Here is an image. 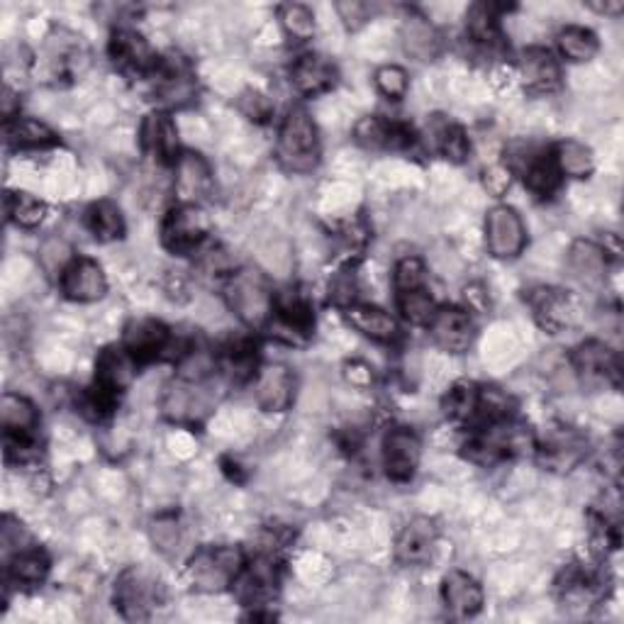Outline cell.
<instances>
[{
    "label": "cell",
    "instance_id": "obj_51",
    "mask_svg": "<svg viewBox=\"0 0 624 624\" xmlns=\"http://www.w3.org/2000/svg\"><path fill=\"white\" fill-rule=\"evenodd\" d=\"M591 8H595L597 12H605V16H620L624 10V3H593Z\"/></svg>",
    "mask_w": 624,
    "mask_h": 624
},
{
    "label": "cell",
    "instance_id": "obj_4",
    "mask_svg": "<svg viewBox=\"0 0 624 624\" xmlns=\"http://www.w3.org/2000/svg\"><path fill=\"white\" fill-rule=\"evenodd\" d=\"M246 561L240 546H203L189 561V581L198 593H222L236 583Z\"/></svg>",
    "mask_w": 624,
    "mask_h": 624
},
{
    "label": "cell",
    "instance_id": "obj_18",
    "mask_svg": "<svg viewBox=\"0 0 624 624\" xmlns=\"http://www.w3.org/2000/svg\"><path fill=\"white\" fill-rule=\"evenodd\" d=\"M236 593H240V601L261 607L271 603L276 597L279 591V568L269 556H259L252 564H246L244 571L236 578Z\"/></svg>",
    "mask_w": 624,
    "mask_h": 624
},
{
    "label": "cell",
    "instance_id": "obj_8",
    "mask_svg": "<svg viewBox=\"0 0 624 624\" xmlns=\"http://www.w3.org/2000/svg\"><path fill=\"white\" fill-rule=\"evenodd\" d=\"M208 234L210 220L201 205H177L161 222V242L173 254H193Z\"/></svg>",
    "mask_w": 624,
    "mask_h": 624
},
{
    "label": "cell",
    "instance_id": "obj_13",
    "mask_svg": "<svg viewBox=\"0 0 624 624\" xmlns=\"http://www.w3.org/2000/svg\"><path fill=\"white\" fill-rule=\"evenodd\" d=\"M61 293L73 303H95L108 293V279L98 261L77 256L59 276Z\"/></svg>",
    "mask_w": 624,
    "mask_h": 624
},
{
    "label": "cell",
    "instance_id": "obj_44",
    "mask_svg": "<svg viewBox=\"0 0 624 624\" xmlns=\"http://www.w3.org/2000/svg\"><path fill=\"white\" fill-rule=\"evenodd\" d=\"M424 281H427V269H424V261L417 256H405L393 269V285L397 293L420 291L424 289Z\"/></svg>",
    "mask_w": 624,
    "mask_h": 624
},
{
    "label": "cell",
    "instance_id": "obj_5",
    "mask_svg": "<svg viewBox=\"0 0 624 624\" xmlns=\"http://www.w3.org/2000/svg\"><path fill=\"white\" fill-rule=\"evenodd\" d=\"M132 354L124 346H105L95 361V385L91 391V410L105 415L115 405L118 395L128 389L134 376Z\"/></svg>",
    "mask_w": 624,
    "mask_h": 624
},
{
    "label": "cell",
    "instance_id": "obj_33",
    "mask_svg": "<svg viewBox=\"0 0 624 624\" xmlns=\"http://www.w3.org/2000/svg\"><path fill=\"white\" fill-rule=\"evenodd\" d=\"M552 159L561 177L588 179L595 169V157L591 152V147H585L578 140H561L552 149Z\"/></svg>",
    "mask_w": 624,
    "mask_h": 624
},
{
    "label": "cell",
    "instance_id": "obj_42",
    "mask_svg": "<svg viewBox=\"0 0 624 624\" xmlns=\"http://www.w3.org/2000/svg\"><path fill=\"white\" fill-rule=\"evenodd\" d=\"M281 24L295 42H308L315 37V16L303 3H285L281 8Z\"/></svg>",
    "mask_w": 624,
    "mask_h": 624
},
{
    "label": "cell",
    "instance_id": "obj_20",
    "mask_svg": "<svg viewBox=\"0 0 624 624\" xmlns=\"http://www.w3.org/2000/svg\"><path fill=\"white\" fill-rule=\"evenodd\" d=\"M171 344V332L164 322L159 320H132L124 328L122 346L128 349L137 364L142 361H152L161 356Z\"/></svg>",
    "mask_w": 624,
    "mask_h": 624
},
{
    "label": "cell",
    "instance_id": "obj_24",
    "mask_svg": "<svg viewBox=\"0 0 624 624\" xmlns=\"http://www.w3.org/2000/svg\"><path fill=\"white\" fill-rule=\"evenodd\" d=\"M527 303L534 312V320L540 322V328L548 334H561L571 324L573 308L566 293L556 289H544L542 285V289L530 291Z\"/></svg>",
    "mask_w": 624,
    "mask_h": 624
},
{
    "label": "cell",
    "instance_id": "obj_39",
    "mask_svg": "<svg viewBox=\"0 0 624 624\" xmlns=\"http://www.w3.org/2000/svg\"><path fill=\"white\" fill-rule=\"evenodd\" d=\"M466 32L476 44L491 47L501 40V18L497 8L489 3H479L469 10L466 16Z\"/></svg>",
    "mask_w": 624,
    "mask_h": 624
},
{
    "label": "cell",
    "instance_id": "obj_11",
    "mask_svg": "<svg viewBox=\"0 0 624 624\" xmlns=\"http://www.w3.org/2000/svg\"><path fill=\"white\" fill-rule=\"evenodd\" d=\"M422 459L420 436L407 427H395L383 440V469L395 483H407L415 476Z\"/></svg>",
    "mask_w": 624,
    "mask_h": 624
},
{
    "label": "cell",
    "instance_id": "obj_2",
    "mask_svg": "<svg viewBox=\"0 0 624 624\" xmlns=\"http://www.w3.org/2000/svg\"><path fill=\"white\" fill-rule=\"evenodd\" d=\"M279 164L289 173H310L320 164V134L303 108L291 110L279 130Z\"/></svg>",
    "mask_w": 624,
    "mask_h": 624
},
{
    "label": "cell",
    "instance_id": "obj_48",
    "mask_svg": "<svg viewBox=\"0 0 624 624\" xmlns=\"http://www.w3.org/2000/svg\"><path fill=\"white\" fill-rule=\"evenodd\" d=\"M236 105H240L244 115L249 120H254V122H266L271 118V112H273V105H271L269 98L264 93H259V91H244L240 95V101H236Z\"/></svg>",
    "mask_w": 624,
    "mask_h": 624
},
{
    "label": "cell",
    "instance_id": "obj_34",
    "mask_svg": "<svg viewBox=\"0 0 624 624\" xmlns=\"http://www.w3.org/2000/svg\"><path fill=\"white\" fill-rule=\"evenodd\" d=\"M430 134H432V140H434L436 152H440L444 159L456 161V164H461V161L469 159L471 142H469L466 132L461 130L459 124L436 115L432 120V124H430Z\"/></svg>",
    "mask_w": 624,
    "mask_h": 624
},
{
    "label": "cell",
    "instance_id": "obj_46",
    "mask_svg": "<svg viewBox=\"0 0 624 624\" xmlns=\"http://www.w3.org/2000/svg\"><path fill=\"white\" fill-rule=\"evenodd\" d=\"M376 89L381 91V95L391 98V101H401V98L407 95L410 89V81H407V71L403 67H395V64H385L376 71Z\"/></svg>",
    "mask_w": 624,
    "mask_h": 624
},
{
    "label": "cell",
    "instance_id": "obj_36",
    "mask_svg": "<svg viewBox=\"0 0 624 624\" xmlns=\"http://www.w3.org/2000/svg\"><path fill=\"white\" fill-rule=\"evenodd\" d=\"M85 228L101 242L120 240L124 234V218L122 210L112 201H98L85 210Z\"/></svg>",
    "mask_w": 624,
    "mask_h": 624
},
{
    "label": "cell",
    "instance_id": "obj_14",
    "mask_svg": "<svg viewBox=\"0 0 624 624\" xmlns=\"http://www.w3.org/2000/svg\"><path fill=\"white\" fill-rule=\"evenodd\" d=\"M140 140L144 152L149 157H154L161 164H177L181 157L179 149V130L177 122L164 110H154L142 120L140 128Z\"/></svg>",
    "mask_w": 624,
    "mask_h": 624
},
{
    "label": "cell",
    "instance_id": "obj_9",
    "mask_svg": "<svg viewBox=\"0 0 624 624\" xmlns=\"http://www.w3.org/2000/svg\"><path fill=\"white\" fill-rule=\"evenodd\" d=\"M527 244V230L520 212L510 205H495L485 215V246L495 259H515Z\"/></svg>",
    "mask_w": 624,
    "mask_h": 624
},
{
    "label": "cell",
    "instance_id": "obj_47",
    "mask_svg": "<svg viewBox=\"0 0 624 624\" xmlns=\"http://www.w3.org/2000/svg\"><path fill=\"white\" fill-rule=\"evenodd\" d=\"M356 293H359V285H356L354 269L346 266L342 271H336L330 281V298L334 301V305L346 310L349 305L356 303Z\"/></svg>",
    "mask_w": 624,
    "mask_h": 624
},
{
    "label": "cell",
    "instance_id": "obj_40",
    "mask_svg": "<svg viewBox=\"0 0 624 624\" xmlns=\"http://www.w3.org/2000/svg\"><path fill=\"white\" fill-rule=\"evenodd\" d=\"M479 393H481V389L476 383H469V381L456 383L442 401L444 415L456 422H469L471 417H476L479 415Z\"/></svg>",
    "mask_w": 624,
    "mask_h": 624
},
{
    "label": "cell",
    "instance_id": "obj_21",
    "mask_svg": "<svg viewBox=\"0 0 624 624\" xmlns=\"http://www.w3.org/2000/svg\"><path fill=\"white\" fill-rule=\"evenodd\" d=\"M520 77L524 89L536 95L554 93L561 85V67L544 47H530L520 59Z\"/></svg>",
    "mask_w": 624,
    "mask_h": 624
},
{
    "label": "cell",
    "instance_id": "obj_41",
    "mask_svg": "<svg viewBox=\"0 0 624 624\" xmlns=\"http://www.w3.org/2000/svg\"><path fill=\"white\" fill-rule=\"evenodd\" d=\"M397 308H401L403 318L410 324H417V328H427L436 312V303H434V298L427 293V289L397 293Z\"/></svg>",
    "mask_w": 624,
    "mask_h": 624
},
{
    "label": "cell",
    "instance_id": "obj_12",
    "mask_svg": "<svg viewBox=\"0 0 624 624\" xmlns=\"http://www.w3.org/2000/svg\"><path fill=\"white\" fill-rule=\"evenodd\" d=\"M427 328L434 344L446 354H466L476 336L473 318L461 308H436Z\"/></svg>",
    "mask_w": 624,
    "mask_h": 624
},
{
    "label": "cell",
    "instance_id": "obj_22",
    "mask_svg": "<svg viewBox=\"0 0 624 624\" xmlns=\"http://www.w3.org/2000/svg\"><path fill=\"white\" fill-rule=\"evenodd\" d=\"M442 601L449 615L456 620H466L481 613L483 607V588L479 581L464 571H449L442 581Z\"/></svg>",
    "mask_w": 624,
    "mask_h": 624
},
{
    "label": "cell",
    "instance_id": "obj_38",
    "mask_svg": "<svg viewBox=\"0 0 624 624\" xmlns=\"http://www.w3.org/2000/svg\"><path fill=\"white\" fill-rule=\"evenodd\" d=\"M6 215L12 224L22 230L40 228L47 215V205L32 193H8L6 195Z\"/></svg>",
    "mask_w": 624,
    "mask_h": 624
},
{
    "label": "cell",
    "instance_id": "obj_37",
    "mask_svg": "<svg viewBox=\"0 0 624 624\" xmlns=\"http://www.w3.org/2000/svg\"><path fill=\"white\" fill-rule=\"evenodd\" d=\"M556 42L561 54H564L568 61H576V64H581V61H591L597 54V49H601L597 34L588 28H581V24H568V28L561 30Z\"/></svg>",
    "mask_w": 624,
    "mask_h": 624
},
{
    "label": "cell",
    "instance_id": "obj_27",
    "mask_svg": "<svg viewBox=\"0 0 624 624\" xmlns=\"http://www.w3.org/2000/svg\"><path fill=\"white\" fill-rule=\"evenodd\" d=\"M110 57L120 69L137 71V73L154 71L157 67V57L152 54V49H149L144 37L130 28H120L112 32Z\"/></svg>",
    "mask_w": 624,
    "mask_h": 624
},
{
    "label": "cell",
    "instance_id": "obj_30",
    "mask_svg": "<svg viewBox=\"0 0 624 624\" xmlns=\"http://www.w3.org/2000/svg\"><path fill=\"white\" fill-rule=\"evenodd\" d=\"M346 322L373 342H393L397 336V322L389 312L373 305L354 303L344 310Z\"/></svg>",
    "mask_w": 624,
    "mask_h": 624
},
{
    "label": "cell",
    "instance_id": "obj_7",
    "mask_svg": "<svg viewBox=\"0 0 624 624\" xmlns=\"http://www.w3.org/2000/svg\"><path fill=\"white\" fill-rule=\"evenodd\" d=\"M527 444L530 432L522 424H515L513 420H501L491 422L489 430L473 436L466 444V456L476 461V464H495V461L520 454Z\"/></svg>",
    "mask_w": 624,
    "mask_h": 624
},
{
    "label": "cell",
    "instance_id": "obj_25",
    "mask_svg": "<svg viewBox=\"0 0 624 624\" xmlns=\"http://www.w3.org/2000/svg\"><path fill=\"white\" fill-rule=\"evenodd\" d=\"M515 171H520V177L524 185L536 195V198H548L554 195L561 185V173L554 164L552 154L532 152V149H524V152L515 161Z\"/></svg>",
    "mask_w": 624,
    "mask_h": 624
},
{
    "label": "cell",
    "instance_id": "obj_1",
    "mask_svg": "<svg viewBox=\"0 0 624 624\" xmlns=\"http://www.w3.org/2000/svg\"><path fill=\"white\" fill-rule=\"evenodd\" d=\"M224 301L234 315L252 330H261L269 324L273 310H276L271 281L266 279V273L254 266H242L230 273L228 283H224Z\"/></svg>",
    "mask_w": 624,
    "mask_h": 624
},
{
    "label": "cell",
    "instance_id": "obj_50",
    "mask_svg": "<svg viewBox=\"0 0 624 624\" xmlns=\"http://www.w3.org/2000/svg\"><path fill=\"white\" fill-rule=\"evenodd\" d=\"M510 185V171L507 169H491L485 173V189L493 193H503Z\"/></svg>",
    "mask_w": 624,
    "mask_h": 624
},
{
    "label": "cell",
    "instance_id": "obj_49",
    "mask_svg": "<svg viewBox=\"0 0 624 624\" xmlns=\"http://www.w3.org/2000/svg\"><path fill=\"white\" fill-rule=\"evenodd\" d=\"M336 12H340L349 30H359L361 24L371 20L373 8L369 3H356V0H344V3H336Z\"/></svg>",
    "mask_w": 624,
    "mask_h": 624
},
{
    "label": "cell",
    "instance_id": "obj_17",
    "mask_svg": "<svg viewBox=\"0 0 624 624\" xmlns=\"http://www.w3.org/2000/svg\"><path fill=\"white\" fill-rule=\"evenodd\" d=\"M177 179H173V191H177L179 205H201L212 191V171L201 154L185 152L179 157Z\"/></svg>",
    "mask_w": 624,
    "mask_h": 624
},
{
    "label": "cell",
    "instance_id": "obj_3",
    "mask_svg": "<svg viewBox=\"0 0 624 624\" xmlns=\"http://www.w3.org/2000/svg\"><path fill=\"white\" fill-rule=\"evenodd\" d=\"M220 401L218 379H183L177 376L161 395V413L179 424H195L208 417Z\"/></svg>",
    "mask_w": 624,
    "mask_h": 624
},
{
    "label": "cell",
    "instance_id": "obj_15",
    "mask_svg": "<svg viewBox=\"0 0 624 624\" xmlns=\"http://www.w3.org/2000/svg\"><path fill=\"white\" fill-rule=\"evenodd\" d=\"M254 397L266 413H285L295 397V376L289 366L269 364L256 373Z\"/></svg>",
    "mask_w": 624,
    "mask_h": 624
},
{
    "label": "cell",
    "instance_id": "obj_23",
    "mask_svg": "<svg viewBox=\"0 0 624 624\" xmlns=\"http://www.w3.org/2000/svg\"><path fill=\"white\" fill-rule=\"evenodd\" d=\"M0 422H3L8 442L24 446L34 436L40 415H37V407L24 395L6 393L3 401H0Z\"/></svg>",
    "mask_w": 624,
    "mask_h": 624
},
{
    "label": "cell",
    "instance_id": "obj_35",
    "mask_svg": "<svg viewBox=\"0 0 624 624\" xmlns=\"http://www.w3.org/2000/svg\"><path fill=\"white\" fill-rule=\"evenodd\" d=\"M6 140L16 149H44L57 144V134L34 118H16L6 122Z\"/></svg>",
    "mask_w": 624,
    "mask_h": 624
},
{
    "label": "cell",
    "instance_id": "obj_31",
    "mask_svg": "<svg viewBox=\"0 0 624 624\" xmlns=\"http://www.w3.org/2000/svg\"><path fill=\"white\" fill-rule=\"evenodd\" d=\"M401 40L405 54H410L415 61H432L442 49L440 32H436L434 24L422 16H410L403 22Z\"/></svg>",
    "mask_w": 624,
    "mask_h": 624
},
{
    "label": "cell",
    "instance_id": "obj_45",
    "mask_svg": "<svg viewBox=\"0 0 624 624\" xmlns=\"http://www.w3.org/2000/svg\"><path fill=\"white\" fill-rule=\"evenodd\" d=\"M40 261L49 276H61L64 269L73 261V252H71L69 242L61 240V236H49L40 249Z\"/></svg>",
    "mask_w": 624,
    "mask_h": 624
},
{
    "label": "cell",
    "instance_id": "obj_10",
    "mask_svg": "<svg viewBox=\"0 0 624 624\" xmlns=\"http://www.w3.org/2000/svg\"><path fill=\"white\" fill-rule=\"evenodd\" d=\"M573 371L585 385H620L622 383V361L617 352L607 344L591 340L583 342L571 356Z\"/></svg>",
    "mask_w": 624,
    "mask_h": 624
},
{
    "label": "cell",
    "instance_id": "obj_28",
    "mask_svg": "<svg viewBox=\"0 0 624 624\" xmlns=\"http://www.w3.org/2000/svg\"><path fill=\"white\" fill-rule=\"evenodd\" d=\"M291 81L298 93L303 95H322L336 83V67L322 54H305L293 64Z\"/></svg>",
    "mask_w": 624,
    "mask_h": 624
},
{
    "label": "cell",
    "instance_id": "obj_32",
    "mask_svg": "<svg viewBox=\"0 0 624 624\" xmlns=\"http://www.w3.org/2000/svg\"><path fill=\"white\" fill-rule=\"evenodd\" d=\"M49 573V556L40 546H24L8 558V576L18 585H40Z\"/></svg>",
    "mask_w": 624,
    "mask_h": 624
},
{
    "label": "cell",
    "instance_id": "obj_19",
    "mask_svg": "<svg viewBox=\"0 0 624 624\" xmlns=\"http://www.w3.org/2000/svg\"><path fill=\"white\" fill-rule=\"evenodd\" d=\"M356 142L366 149H410L417 137L413 132V128H407L405 122H393V120H383L379 115H369L361 118L354 128Z\"/></svg>",
    "mask_w": 624,
    "mask_h": 624
},
{
    "label": "cell",
    "instance_id": "obj_43",
    "mask_svg": "<svg viewBox=\"0 0 624 624\" xmlns=\"http://www.w3.org/2000/svg\"><path fill=\"white\" fill-rule=\"evenodd\" d=\"M152 544L159 548L164 556H173L179 554L181 542H183V532H181V524L173 515H161L152 522Z\"/></svg>",
    "mask_w": 624,
    "mask_h": 624
},
{
    "label": "cell",
    "instance_id": "obj_6",
    "mask_svg": "<svg viewBox=\"0 0 624 624\" xmlns=\"http://www.w3.org/2000/svg\"><path fill=\"white\" fill-rule=\"evenodd\" d=\"M115 607L124 620H147L161 603V585L142 566H132L115 581Z\"/></svg>",
    "mask_w": 624,
    "mask_h": 624
},
{
    "label": "cell",
    "instance_id": "obj_26",
    "mask_svg": "<svg viewBox=\"0 0 624 624\" xmlns=\"http://www.w3.org/2000/svg\"><path fill=\"white\" fill-rule=\"evenodd\" d=\"M568 269L573 279L585 289H601L607 276V249L591 240L573 242L568 252Z\"/></svg>",
    "mask_w": 624,
    "mask_h": 624
},
{
    "label": "cell",
    "instance_id": "obj_29",
    "mask_svg": "<svg viewBox=\"0 0 624 624\" xmlns=\"http://www.w3.org/2000/svg\"><path fill=\"white\" fill-rule=\"evenodd\" d=\"M540 454L546 466H552L554 471H568L585 454V440L578 432L558 427L544 436Z\"/></svg>",
    "mask_w": 624,
    "mask_h": 624
},
{
    "label": "cell",
    "instance_id": "obj_16",
    "mask_svg": "<svg viewBox=\"0 0 624 624\" xmlns=\"http://www.w3.org/2000/svg\"><path fill=\"white\" fill-rule=\"evenodd\" d=\"M436 524L430 517L410 520L395 540V558L403 566H424L432 561L436 546Z\"/></svg>",
    "mask_w": 624,
    "mask_h": 624
}]
</instances>
